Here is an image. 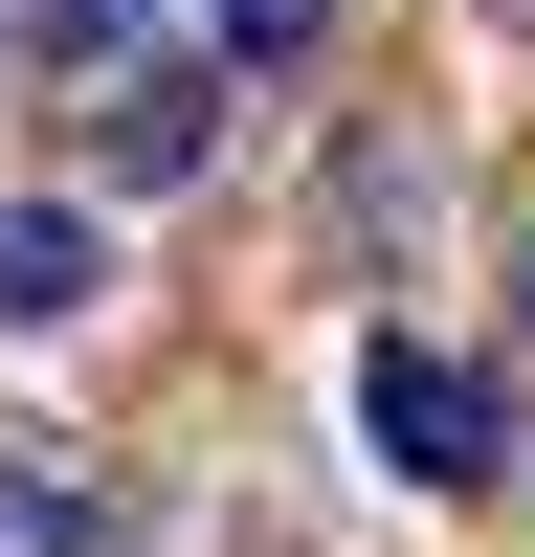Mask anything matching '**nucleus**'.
<instances>
[{
  "label": "nucleus",
  "mask_w": 535,
  "mask_h": 557,
  "mask_svg": "<svg viewBox=\"0 0 535 557\" xmlns=\"http://www.w3.org/2000/svg\"><path fill=\"white\" fill-rule=\"evenodd\" d=\"M357 424H380L401 491H490V469H513V401H490L446 335H357Z\"/></svg>",
  "instance_id": "obj_1"
},
{
  "label": "nucleus",
  "mask_w": 535,
  "mask_h": 557,
  "mask_svg": "<svg viewBox=\"0 0 535 557\" xmlns=\"http://www.w3.org/2000/svg\"><path fill=\"white\" fill-rule=\"evenodd\" d=\"M89 157H112V178H201V157H223V67H112Z\"/></svg>",
  "instance_id": "obj_2"
},
{
  "label": "nucleus",
  "mask_w": 535,
  "mask_h": 557,
  "mask_svg": "<svg viewBox=\"0 0 535 557\" xmlns=\"http://www.w3.org/2000/svg\"><path fill=\"white\" fill-rule=\"evenodd\" d=\"M89 290H112V246H89V201H0V335H67Z\"/></svg>",
  "instance_id": "obj_3"
},
{
  "label": "nucleus",
  "mask_w": 535,
  "mask_h": 557,
  "mask_svg": "<svg viewBox=\"0 0 535 557\" xmlns=\"http://www.w3.org/2000/svg\"><path fill=\"white\" fill-rule=\"evenodd\" d=\"M335 45V0H223V89H268V67H312Z\"/></svg>",
  "instance_id": "obj_4"
},
{
  "label": "nucleus",
  "mask_w": 535,
  "mask_h": 557,
  "mask_svg": "<svg viewBox=\"0 0 535 557\" xmlns=\"http://www.w3.org/2000/svg\"><path fill=\"white\" fill-rule=\"evenodd\" d=\"M45 23H67V45H134V23H157V0H45Z\"/></svg>",
  "instance_id": "obj_5"
},
{
  "label": "nucleus",
  "mask_w": 535,
  "mask_h": 557,
  "mask_svg": "<svg viewBox=\"0 0 535 557\" xmlns=\"http://www.w3.org/2000/svg\"><path fill=\"white\" fill-rule=\"evenodd\" d=\"M513 335H535V246H513Z\"/></svg>",
  "instance_id": "obj_6"
}]
</instances>
